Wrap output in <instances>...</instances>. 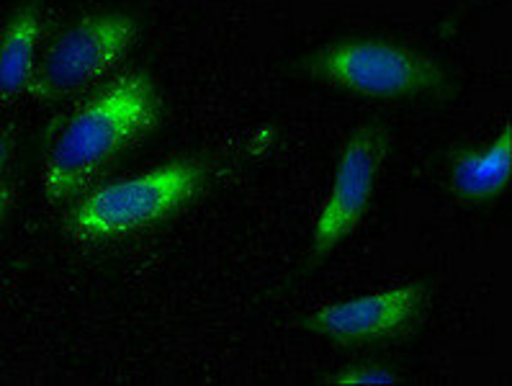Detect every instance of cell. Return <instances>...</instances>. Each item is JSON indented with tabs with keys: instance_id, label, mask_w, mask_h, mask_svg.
I'll return each instance as SVG.
<instances>
[{
	"instance_id": "obj_1",
	"label": "cell",
	"mask_w": 512,
	"mask_h": 386,
	"mask_svg": "<svg viewBox=\"0 0 512 386\" xmlns=\"http://www.w3.org/2000/svg\"><path fill=\"white\" fill-rule=\"evenodd\" d=\"M155 124L157 96L150 80L139 73L116 78L65 124L44 163V193L52 201L73 199Z\"/></svg>"
},
{
	"instance_id": "obj_2",
	"label": "cell",
	"mask_w": 512,
	"mask_h": 386,
	"mask_svg": "<svg viewBox=\"0 0 512 386\" xmlns=\"http://www.w3.org/2000/svg\"><path fill=\"white\" fill-rule=\"evenodd\" d=\"M199 160H173L134 178L106 183L75 206L70 230L78 240H114L165 222L201 191Z\"/></svg>"
},
{
	"instance_id": "obj_3",
	"label": "cell",
	"mask_w": 512,
	"mask_h": 386,
	"mask_svg": "<svg viewBox=\"0 0 512 386\" xmlns=\"http://www.w3.org/2000/svg\"><path fill=\"white\" fill-rule=\"evenodd\" d=\"M312 78L376 98L443 93L446 70L420 52L386 39H345L304 60Z\"/></svg>"
},
{
	"instance_id": "obj_4",
	"label": "cell",
	"mask_w": 512,
	"mask_h": 386,
	"mask_svg": "<svg viewBox=\"0 0 512 386\" xmlns=\"http://www.w3.org/2000/svg\"><path fill=\"white\" fill-rule=\"evenodd\" d=\"M137 39V24L121 13H93L70 26L37 65L31 96L37 101H60L83 91L129 52Z\"/></svg>"
},
{
	"instance_id": "obj_5",
	"label": "cell",
	"mask_w": 512,
	"mask_h": 386,
	"mask_svg": "<svg viewBox=\"0 0 512 386\" xmlns=\"http://www.w3.org/2000/svg\"><path fill=\"white\" fill-rule=\"evenodd\" d=\"M386 150V134L379 127H361L350 134L335 170L330 196L322 204L320 219L314 227V255L330 253L343 242L366 214L379 178Z\"/></svg>"
},
{
	"instance_id": "obj_6",
	"label": "cell",
	"mask_w": 512,
	"mask_h": 386,
	"mask_svg": "<svg viewBox=\"0 0 512 386\" xmlns=\"http://www.w3.org/2000/svg\"><path fill=\"white\" fill-rule=\"evenodd\" d=\"M422 304H425V286L402 284L317 309L304 320V327L338 343L397 338L415 325Z\"/></svg>"
},
{
	"instance_id": "obj_7",
	"label": "cell",
	"mask_w": 512,
	"mask_h": 386,
	"mask_svg": "<svg viewBox=\"0 0 512 386\" xmlns=\"http://www.w3.org/2000/svg\"><path fill=\"white\" fill-rule=\"evenodd\" d=\"M44 34L42 16L34 6L13 13L0 37V98H16L31 88L37 73V42Z\"/></svg>"
},
{
	"instance_id": "obj_8",
	"label": "cell",
	"mask_w": 512,
	"mask_h": 386,
	"mask_svg": "<svg viewBox=\"0 0 512 386\" xmlns=\"http://www.w3.org/2000/svg\"><path fill=\"white\" fill-rule=\"evenodd\" d=\"M512 129L505 127L487 150L464 152L451 170V188L469 201L494 199L510 183Z\"/></svg>"
},
{
	"instance_id": "obj_9",
	"label": "cell",
	"mask_w": 512,
	"mask_h": 386,
	"mask_svg": "<svg viewBox=\"0 0 512 386\" xmlns=\"http://www.w3.org/2000/svg\"><path fill=\"white\" fill-rule=\"evenodd\" d=\"M335 386H389L397 384V376L381 366H353L340 376L330 379Z\"/></svg>"
},
{
	"instance_id": "obj_10",
	"label": "cell",
	"mask_w": 512,
	"mask_h": 386,
	"mask_svg": "<svg viewBox=\"0 0 512 386\" xmlns=\"http://www.w3.org/2000/svg\"><path fill=\"white\" fill-rule=\"evenodd\" d=\"M8 201H11V193H8L6 186H0V219H3V214H6Z\"/></svg>"
},
{
	"instance_id": "obj_11",
	"label": "cell",
	"mask_w": 512,
	"mask_h": 386,
	"mask_svg": "<svg viewBox=\"0 0 512 386\" xmlns=\"http://www.w3.org/2000/svg\"><path fill=\"white\" fill-rule=\"evenodd\" d=\"M6 160H8V145H6V139H0V170H3Z\"/></svg>"
}]
</instances>
